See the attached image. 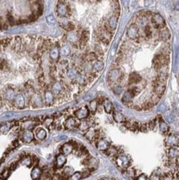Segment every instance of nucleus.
<instances>
[{
  "mask_svg": "<svg viewBox=\"0 0 179 180\" xmlns=\"http://www.w3.org/2000/svg\"><path fill=\"white\" fill-rule=\"evenodd\" d=\"M46 19H47V22H48L49 24H52V25L55 24L56 22V19L54 18L53 15H48Z\"/></svg>",
  "mask_w": 179,
  "mask_h": 180,
  "instance_id": "55",
  "label": "nucleus"
},
{
  "mask_svg": "<svg viewBox=\"0 0 179 180\" xmlns=\"http://www.w3.org/2000/svg\"><path fill=\"white\" fill-rule=\"evenodd\" d=\"M159 37L162 40L167 41L170 38V33L167 28H163L159 31Z\"/></svg>",
  "mask_w": 179,
  "mask_h": 180,
  "instance_id": "41",
  "label": "nucleus"
},
{
  "mask_svg": "<svg viewBox=\"0 0 179 180\" xmlns=\"http://www.w3.org/2000/svg\"><path fill=\"white\" fill-rule=\"evenodd\" d=\"M155 125H156V120H153V121H151L149 124V128L151 129H154Z\"/></svg>",
  "mask_w": 179,
  "mask_h": 180,
  "instance_id": "60",
  "label": "nucleus"
},
{
  "mask_svg": "<svg viewBox=\"0 0 179 180\" xmlns=\"http://www.w3.org/2000/svg\"><path fill=\"white\" fill-rule=\"evenodd\" d=\"M83 60L85 62H94L95 61L98 60V57L95 52H88L85 55H84Z\"/></svg>",
  "mask_w": 179,
  "mask_h": 180,
  "instance_id": "33",
  "label": "nucleus"
},
{
  "mask_svg": "<svg viewBox=\"0 0 179 180\" xmlns=\"http://www.w3.org/2000/svg\"><path fill=\"white\" fill-rule=\"evenodd\" d=\"M61 150H62V154H63L64 155H69L71 154L74 150V146L73 144L71 143H66L64 144L61 148Z\"/></svg>",
  "mask_w": 179,
  "mask_h": 180,
  "instance_id": "28",
  "label": "nucleus"
},
{
  "mask_svg": "<svg viewBox=\"0 0 179 180\" xmlns=\"http://www.w3.org/2000/svg\"><path fill=\"white\" fill-rule=\"evenodd\" d=\"M136 180H149V179H148V176L146 174L142 173V174H140V175H139L136 178Z\"/></svg>",
  "mask_w": 179,
  "mask_h": 180,
  "instance_id": "58",
  "label": "nucleus"
},
{
  "mask_svg": "<svg viewBox=\"0 0 179 180\" xmlns=\"http://www.w3.org/2000/svg\"><path fill=\"white\" fill-rule=\"evenodd\" d=\"M51 92L54 94V96H60L65 91V85H63L60 81H55L51 85Z\"/></svg>",
  "mask_w": 179,
  "mask_h": 180,
  "instance_id": "10",
  "label": "nucleus"
},
{
  "mask_svg": "<svg viewBox=\"0 0 179 180\" xmlns=\"http://www.w3.org/2000/svg\"><path fill=\"white\" fill-rule=\"evenodd\" d=\"M42 170L41 169L40 167L38 166H35L33 169H32V172H31V177L33 180H37L38 179H40V177L42 176Z\"/></svg>",
  "mask_w": 179,
  "mask_h": 180,
  "instance_id": "31",
  "label": "nucleus"
},
{
  "mask_svg": "<svg viewBox=\"0 0 179 180\" xmlns=\"http://www.w3.org/2000/svg\"><path fill=\"white\" fill-rule=\"evenodd\" d=\"M134 97V96L133 95V93H132L129 90H128L127 91L124 92V95H123V97H122V102L124 103V104H125V105L130 104V103L133 101Z\"/></svg>",
  "mask_w": 179,
  "mask_h": 180,
  "instance_id": "30",
  "label": "nucleus"
},
{
  "mask_svg": "<svg viewBox=\"0 0 179 180\" xmlns=\"http://www.w3.org/2000/svg\"><path fill=\"white\" fill-rule=\"evenodd\" d=\"M165 144L169 148L179 146V137L176 135L168 136L165 140Z\"/></svg>",
  "mask_w": 179,
  "mask_h": 180,
  "instance_id": "15",
  "label": "nucleus"
},
{
  "mask_svg": "<svg viewBox=\"0 0 179 180\" xmlns=\"http://www.w3.org/2000/svg\"><path fill=\"white\" fill-rule=\"evenodd\" d=\"M83 163V164L85 165L87 167L88 169H90V170H92V169H95L97 165H98V161H97V159L94 157H88V158H85L82 161Z\"/></svg>",
  "mask_w": 179,
  "mask_h": 180,
  "instance_id": "13",
  "label": "nucleus"
},
{
  "mask_svg": "<svg viewBox=\"0 0 179 180\" xmlns=\"http://www.w3.org/2000/svg\"><path fill=\"white\" fill-rule=\"evenodd\" d=\"M66 163V156L63 154H59L56 157L55 165L56 169H61L63 166L65 165Z\"/></svg>",
  "mask_w": 179,
  "mask_h": 180,
  "instance_id": "24",
  "label": "nucleus"
},
{
  "mask_svg": "<svg viewBox=\"0 0 179 180\" xmlns=\"http://www.w3.org/2000/svg\"><path fill=\"white\" fill-rule=\"evenodd\" d=\"M53 122H54V120H53V118L46 117L42 123H43V125H45V126H47V127H48V128H50L51 125L54 124Z\"/></svg>",
  "mask_w": 179,
  "mask_h": 180,
  "instance_id": "49",
  "label": "nucleus"
},
{
  "mask_svg": "<svg viewBox=\"0 0 179 180\" xmlns=\"http://www.w3.org/2000/svg\"><path fill=\"white\" fill-rule=\"evenodd\" d=\"M142 81V77L137 72H132L128 77V84L136 85L139 84Z\"/></svg>",
  "mask_w": 179,
  "mask_h": 180,
  "instance_id": "22",
  "label": "nucleus"
},
{
  "mask_svg": "<svg viewBox=\"0 0 179 180\" xmlns=\"http://www.w3.org/2000/svg\"><path fill=\"white\" fill-rule=\"evenodd\" d=\"M159 129H160V131L163 134H167L168 132L169 128H168V124L164 120H159Z\"/></svg>",
  "mask_w": 179,
  "mask_h": 180,
  "instance_id": "43",
  "label": "nucleus"
},
{
  "mask_svg": "<svg viewBox=\"0 0 179 180\" xmlns=\"http://www.w3.org/2000/svg\"><path fill=\"white\" fill-rule=\"evenodd\" d=\"M91 170L88 169V170H85V171H84V172H81V173H82V179H83V178H86V177L89 176V175L91 174Z\"/></svg>",
  "mask_w": 179,
  "mask_h": 180,
  "instance_id": "59",
  "label": "nucleus"
},
{
  "mask_svg": "<svg viewBox=\"0 0 179 180\" xmlns=\"http://www.w3.org/2000/svg\"><path fill=\"white\" fill-rule=\"evenodd\" d=\"M91 127V125H90V122L87 121V120H82V121L79 123L78 125V128L80 129L81 131H86Z\"/></svg>",
  "mask_w": 179,
  "mask_h": 180,
  "instance_id": "42",
  "label": "nucleus"
},
{
  "mask_svg": "<svg viewBox=\"0 0 179 180\" xmlns=\"http://www.w3.org/2000/svg\"><path fill=\"white\" fill-rule=\"evenodd\" d=\"M21 140L24 143H31L34 140V134L32 132V130H23L21 135Z\"/></svg>",
  "mask_w": 179,
  "mask_h": 180,
  "instance_id": "17",
  "label": "nucleus"
},
{
  "mask_svg": "<svg viewBox=\"0 0 179 180\" xmlns=\"http://www.w3.org/2000/svg\"><path fill=\"white\" fill-rule=\"evenodd\" d=\"M176 165H177V169L179 171V158L177 159V163H176Z\"/></svg>",
  "mask_w": 179,
  "mask_h": 180,
  "instance_id": "63",
  "label": "nucleus"
},
{
  "mask_svg": "<svg viewBox=\"0 0 179 180\" xmlns=\"http://www.w3.org/2000/svg\"><path fill=\"white\" fill-rule=\"evenodd\" d=\"M136 25L140 26V28H144L145 26L148 25V17L145 14H141L140 17H139L137 19V23H135Z\"/></svg>",
  "mask_w": 179,
  "mask_h": 180,
  "instance_id": "34",
  "label": "nucleus"
},
{
  "mask_svg": "<svg viewBox=\"0 0 179 180\" xmlns=\"http://www.w3.org/2000/svg\"><path fill=\"white\" fill-rule=\"evenodd\" d=\"M125 173H126V175L129 178H134V177L135 176V171H134V169H126V171H125Z\"/></svg>",
  "mask_w": 179,
  "mask_h": 180,
  "instance_id": "54",
  "label": "nucleus"
},
{
  "mask_svg": "<svg viewBox=\"0 0 179 180\" xmlns=\"http://www.w3.org/2000/svg\"><path fill=\"white\" fill-rule=\"evenodd\" d=\"M9 70V65L6 60L0 59V71H8Z\"/></svg>",
  "mask_w": 179,
  "mask_h": 180,
  "instance_id": "46",
  "label": "nucleus"
},
{
  "mask_svg": "<svg viewBox=\"0 0 179 180\" xmlns=\"http://www.w3.org/2000/svg\"><path fill=\"white\" fill-rule=\"evenodd\" d=\"M143 33H144L145 37H149V38L152 37V36H153V30H152V28L149 24L143 28Z\"/></svg>",
  "mask_w": 179,
  "mask_h": 180,
  "instance_id": "47",
  "label": "nucleus"
},
{
  "mask_svg": "<svg viewBox=\"0 0 179 180\" xmlns=\"http://www.w3.org/2000/svg\"><path fill=\"white\" fill-rule=\"evenodd\" d=\"M49 57L53 62H57L60 57V47L58 45H54L49 50Z\"/></svg>",
  "mask_w": 179,
  "mask_h": 180,
  "instance_id": "12",
  "label": "nucleus"
},
{
  "mask_svg": "<svg viewBox=\"0 0 179 180\" xmlns=\"http://www.w3.org/2000/svg\"><path fill=\"white\" fill-rule=\"evenodd\" d=\"M89 37H90V33L87 30H83L81 31V33H80V41H79V44L78 46L80 48H83L85 46L86 42L89 40Z\"/></svg>",
  "mask_w": 179,
  "mask_h": 180,
  "instance_id": "16",
  "label": "nucleus"
},
{
  "mask_svg": "<svg viewBox=\"0 0 179 180\" xmlns=\"http://www.w3.org/2000/svg\"><path fill=\"white\" fill-rule=\"evenodd\" d=\"M7 22H9L11 25H15V24H17V21L15 20V19L13 18V16L10 13H8L7 16Z\"/></svg>",
  "mask_w": 179,
  "mask_h": 180,
  "instance_id": "53",
  "label": "nucleus"
},
{
  "mask_svg": "<svg viewBox=\"0 0 179 180\" xmlns=\"http://www.w3.org/2000/svg\"><path fill=\"white\" fill-rule=\"evenodd\" d=\"M113 118L114 121L117 122V123H124V121H125L124 116L119 111H114Z\"/></svg>",
  "mask_w": 179,
  "mask_h": 180,
  "instance_id": "37",
  "label": "nucleus"
},
{
  "mask_svg": "<svg viewBox=\"0 0 179 180\" xmlns=\"http://www.w3.org/2000/svg\"><path fill=\"white\" fill-rule=\"evenodd\" d=\"M9 173H10V169H4V171H3V173H2V176H3L4 179H6V178H7L8 175H9Z\"/></svg>",
  "mask_w": 179,
  "mask_h": 180,
  "instance_id": "57",
  "label": "nucleus"
},
{
  "mask_svg": "<svg viewBox=\"0 0 179 180\" xmlns=\"http://www.w3.org/2000/svg\"><path fill=\"white\" fill-rule=\"evenodd\" d=\"M118 21H119V16L115 14L111 16L109 19V20H108V28L110 31H114L117 28Z\"/></svg>",
  "mask_w": 179,
  "mask_h": 180,
  "instance_id": "19",
  "label": "nucleus"
},
{
  "mask_svg": "<svg viewBox=\"0 0 179 180\" xmlns=\"http://www.w3.org/2000/svg\"><path fill=\"white\" fill-rule=\"evenodd\" d=\"M79 73H80V72H79V71L77 70V68L72 66V67H69V68L66 70V75L68 79L71 80V81H74V80L76 79V77H77V75Z\"/></svg>",
  "mask_w": 179,
  "mask_h": 180,
  "instance_id": "27",
  "label": "nucleus"
},
{
  "mask_svg": "<svg viewBox=\"0 0 179 180\" xmlns=\"http://www.w3.org/2000/svg\"><path fill=\"white\" fill-rule=\"evenodd\" d=\"M56 13L59 17L61 18H66L70 14V8L69 6L65 3L60 1L56 5Z\"/></svg>",
  "mask_w": 179,
  "mask_h": 180,
  "instance_id": "5",
  "label": "nucleus"
},
{
  "mask_svg": "<svg viewBox=\"0 0 179 180\" xmlns=\"http://www.w3.org/2000/svg\"><path fill=\"white\" fill-rule=\"evenodd\" d=\"M81 179H82V173H81V172H75L68 179V180H80Z\"/></svg>",
  "mask_w": 179,
  "mask_h": 180,
  "instance_id": "50",
  "label": "nucleus"
},
{
  "mask_svg": "<svg viewBox=\"0 0 179 180\" xmlns=\"http://www.w3.org/2000/svg\"><path fill=\"white\" fill-rule=\"evenodd\" d=\"M13 104L17 108L19 109H22L25 107V99L24 96H22V94H19L15 97L14 100H13Z\"/></svg>",
  "mask_w": 179,
  "mask_h": 180,
  "instance_id": "23",
  "label": "nucleus"
},
{
  "mask_svg": "<svg viewBox=\"0 0 179 180\" xmlns=\"http://www.w3.org/2000/svg\"><path fill=\"white\" fill-rule=\"evenodd\" d=\"M42 99H43L44 104H47L48 106H51V105H52V104L54 103V101H55L56 97L55 96H54V94L51 92V90H46V91H44V95Z\"/></svg>",
  "mask_w": 179,
  "mask_h": 180,
  "instance_id": "11",
  "label": "nucleus"
},
{
  "mask_svg": "<svg viewBox=\"0 0 179 180\" xmlns=\"http://www.w3.org/2000/svg\"><path fill=\"white\" fill-rule=\"evenodd\" d=\"M32 104H33V106L34 108H41V107L43 106L44 102L42 97L40 95H35L33 96V99H32Z\"/></svg>",
  "mask_w": 179,
  "mask_h": 180,
  "instance_id": "25",
  "label": "nucleus"
},
{
  "mask_svg": "<svg viewBox=\"0 0 179 180\" xmlns=\"http://www.w3.org/2000/svg\"><path fill=\"white\" fill-rule=\"evenodd\" d=\"M106 154L110 157H117L119 155V151H118L117 148L114 147V146H110V148L105 151Z\"/></svg>",
  "mask_w": 179,
  "mask_h": 180,
  "instance_id": "39",
  "label": "nucleus"
},
{
  "mask_svg": "<svg viewBox=\"0 0 179 180\" xmlns=\"http://www.w3.org/2000/svg\"><path fill=\"white\" fill-rule=\"evenodd\" d=\"M66 40L73 45H78L79 44V41H80V33L77 31L74 30V31H70L67 32L66 34Z\"/></svg>",
  "mask_w": 179,
  "mask_h": 180,
  "instance_id": "6",
  "label": "nucleus"
},
{
  "mask_svg": "<svg viewBox=\"0 0 179 180\" xmlns=\"http://www.w3.org/2000/svg\"><path fill=\"white\" fill-rule=\"evenodd\" d=\"M103 106H104V110H105L106 113L110 114V113L113 112V104H112V102L109 99H105L103 100Z\"/></svg>",
  "mask_w": 179,
  "mask_h": 180,
  "instance_id": "32",
  "label": "nucleus"
},
{
  "mask_svg": "<svg viewBox=\"0 0 179 180\" xmlns=\"http://www.w3.org/2000/svg\"><path fill=\"white\" fill-rule=\"evenodd\" d=\"M127 37L129 39H137L139 37V29L138 26L136 25L135 23H133L128 27V30H127V33H126Z\"/></svg>",
  "mask_w": 179,
  "mask_h": 180,
  "instance_id": "8",
  "label": "nucleus"
},
{
  "mask_svg": "<svg viewBox=\"0 0 179 180\" xmlns=\"http://www.w3.org/2000/svg\"><path fill=\"white\" fill-rule=\"evenodd\" d=\"M47 135H48L47 130L44 128H42V127H38L35 130V136L38 140H45L47 137Z\"/></svg>",
  "mask_w": 179,
  "mask_h": 180,
  "instance_id": "29",
  "label": "nucleus"
},
{
  "mask_svg": "<svg viewBox=\"0 0 179 180\" xmlns=\"http://www.w3.org/2000/svg\"><path fill=\"white\" fill-rule=\"evenodd\" d=\"M112 90H113V92L116 95H120V93H122L123 91V87L121 86L120 84H114L112 87Z\"/></svg>",
  "mask_w": 179,
  "mask_h": 180,
  "instance_id": "48",
  "label": "nucleus"
},
{
  "mask_svg": "<svg viewBox=\"0 0 179 180\" xmlns=\"http://www.w3.org/2000/svg\"><path fill=\"white\" fill-rule=\"evenodd\" d=\"M104 66H105V64H104L103 61L99 60V59L96 60L92 63V72L95 74L100 72L104 69Z\"/></svg>",
  "mask_w": 179,
  "mask_h": 180,
  "instance_id": "18",
  "label": "nucleus"
},
{
  "mask_svg": "<svg viewBox=\"0 0 179 180\" xmlns=\"http://www.w3.org/2000/svg\"><path fill=\"white\" fill-rule=\"evenodd\" d=\"M74 173H75V172H74L73 168H71V167H69V166H67V167H66L65 169H63V171H62V178L66 177V178H67V179H69L70 177L71 176V175H72Z\"/></svg>",
  "mask_w": 179,
  "mask_h": 180,
  "instance_id": "40",
  "label": "nucleus"
},
{
  "mask_svg": "<svg viewBox=\"0 0 179 180\" xmlns=\"http://www.w3.org/2000/svg\"><path fill=\"white\" fill-rule=\"evenodd\" d=\"M9 129H10V125H8V123H5V124H3V125H0V131L1 132L7 131Z\"/></svg>",
  "mask_w": 179,
  "mask_h": 180,
  "instance_id": "56",
  "label": "nucleus"
},
{
  "mask_svg": "<svg viewBox=\"0 0 179 180\" xmlns=\"http://www.w3.org/2000/svg\"><path fill=\"white\" fill-rule=\"evenodd\" d=\"M173 175L171 173H164L159 178V180H173Z\"/></svg>",
  "mask_w": 179,
  "mask_h": 180,
  "instance_id": "52",
  "label": "nucleus"
},
{
  "mask_svg": "<svg viewBox=\"0 0 179 180\" xmlns=\"http://www.w3.org/2000/svg\"><path fill=\"white\" fill-rule=\"evenodd\" d=\"M85 137L90 141H93V140H96L98 138V132L94 129L90 128L85 133Z\"/></svg>",
  "mask_w": 179,
  "mask_h": 180,
  "instance_id": "26",
  "label": "nucleus"
},
{
  "mask_svg": "<svg viewBox=\"0 0 179 180\" xmlns=\"http://www.w3.org/2000/svg\"><path fill=\"white\" fill-rule=\"evenodd\" d=\"M16 93H15L14 90L13 89H7L5 94H4V98L8 100V101H13L16 97Z\"/></svg>",
  "mask_w": 179,
  "mask_h": 180,
  "instance_id": "35",
  "label": "nucleus"
},
{
  "mask_svg": "<svg viewBox=\"0 0 179 180\" xmlns=\"http://www.w3.org/2000/svg\"><path fill=\"white\" fill-rule=\"evenodd\" d=\"M110 144L105 139H99L96 142V148L100 151L105 152L109 148H110Z\"/></svg>",
  "mask_w": 179,
  "mask_h": 180,
  "instance_id": "21",
  "label": "nucleus"
},
{
  "mask_svg": "<svg viewBox=\"0 0 179 180\" xmlns=\"http://www.w3.org/2000/svg\"><path fill=\"white\" fill-rule=\"evenodd\" d=\"M12 38L11 37H7V38H4V39H1L0 40V47L4 49L8 46V45L11 43Z\"/></svg>",
  "mask_w": 179,
  "mask_h": 180,
  "instance_id": "45",
  "label": "nucleus"
},
{
  "mask_svg": "<svg viewBox=\"0 0 179 180\" xmlns=\"http://www.w3.org/2000/svg\"><path fill=\"white\" fill-rule=\"evenodd\" d=\"M115 162H116V164H117L120 168L124 169H127L130 166L131 164V160L130 158L127 156L126 154H120L118 155L117 157L115 158Z\"/></svg>",
  "mask_w": 179,
  "mask_h": 180,
  "instance_id": "2",
  "label": "nucleus"
},
{
  "mask_svg": "<svg viewBox=\"0 0 179 180\" xmlns=\"http://www.w3.org/2000/svg\"><path fill=\"white\" fill-rule=\"evenodd\" d=\"M75 116L77 119L80 120H86L89 115H90V110L87 107H81L80 109H78L75 111Z\"/></svg>",
  "mask_w": 179,
  "mask_h": 180,
  "instance_id": "9",
  "label": "nucleus"
},
{
  "mask_svg": "<svg viewBox=\"0 0 179 180\" xmlns=\"http://www.w3.org/2000/svg\"><path fill=\"white\" fill-rule=\"evenodd\" d=\"M166 82L160 81L159 79H157V77L153 81V89L155 93V95L157 96L158 97H160L163 93H164L165 87H166Z\"/></svg>",
  "mask_w": 179,
  "mask_h": 180,
  "instance_id": "4",
  "label": "nucleus"
},
{
  "mask_svg": "<svg viewBox=\"0 0 179 180\" xmlns=\"http://www.w3.org/2000/svg\"><path fill=\"white\" fill-rule=\"evenodd\" d=\"M168 157L169 159H178L179 158V147L175 146V147H170L168 150L167 152Z\"/></svg>",
  "mask_w": 179,
  "mask_h": 180,
  "instance_id": "20",
  "label": "nucleus"
},
{
  "mask_svg": "<svg viewBox=\"0 0 179 180\" xmlns=\"http://www.w3.org/2000/svg\"><path fill=\"white\" fill-rule=\"evenodd\" d=\"M98 180H114L112 178H110V177H105V178H102V179H100Z\"/></svg>",
  "mask_w": 179,
  "mask_h": 180,
  "instance_id": "61",
  "label": "nucleus"
},
{
  "mask_svg": "<svg viewBox=\"0 0 179 180\" xmlns=\"http://www.w3.org/2000/svg\"><path fill=\"white\" fill-rule=\"evenodd\" d=\"M37 123V121H32V120H31V121H27L22 124V129H24V130H32L33 128L36 127Z\"/></svg>",
  "mask_w": 179,
  "mask_h": 180,
  "instance_id": "38",
  "label": "nucleus"
},
{
  "mask_svg": "<svg viewBox=\"0 0 179 180\" xmlns=\"http://www.w3.org/2000/svg\"><path fill=\"white\" fill-rule=\"evenodd\" d=\"M121 78V71L117 68H114L110 71L108 73V81L110 83L116 84V82L120 80Z\"/></svg>",
  "mask_w": 179,
  "mask_h": 180,
  "instance_id": "7",
  "label": "nucleus"
},
{
  "mask_svg": "<svg viewBox=\"0 0 179 180\" xmlns=\"http://www.w3.org/2000/svg\"><path fill=\"white\" fill-rule=\"evenodd\" d=\"M173 180H179V172L175 174V176H173Z\"/></svg>",
  "mask_w": 179,
  "mask_h": 180,
  "instance_id": "62",
  "label": "nucleus"
},
{
  "mask_svg": "<svg viewBox=\"0 0 179 180\" xmlns=\"http://www.w3.org/2000/svg\"><path fill=\"white\" fill-rule=\"evenodd\" d=\"M78 123H77V120L75 119L72 116H70L66 119L65 122H64V127L66 129H69V130H71V129H74L77 127H78Z\"/></svg>",
  "mask_w": 179,
  "mask_h": 180,
  "instance_id": "14",
  "label": "nucleus"
},
{
  "mask_svg": "<svg viewBox=\"0 0 179 180\" xmlns=\"http://www.w3.org/2000/svg\"><path fill=\"white\" fill-rule=\"evenodd\" d=\"M0 180H4V179H0Z\"/></svg>",
  "mask_w": 179,
  "mask_h": 180,
  "instance_id": "64",
  "label": "nucleus"
},
{
  "mask_svg": "<svg viewBox=\"0 0 179 180\" xmlns=\"http://www.w3.org/2000/svg\"><path fill=\"white\" fill-rule=\"evenodd\" d=\"M70 54H71V48L69 45H63L62 48H60V56L66 57Z\"/></svg>",
  "mask_w": 179,
  "mask_h": 180,
  "instance_id": "36",
  "label": "nucleus"
},
{
  "mask_svg": "<svg viewBox=\"0 0 179 180\" xmlns=\"http://www.w3.org/2000/svg\"><path fill=\"white\" fill-rule=\"evenodd\" d=\"M90 111H91L93 113H95V111L97 110L98 108V101L96 100H93L91 102L89 103V106L87 107Z\"/></svg>",
  "mask_w": 179,
  "mask_h": 180,
  "instance_id": "44",
  "label": "nucleus"
},
{
  "mask_svg": "<svg viewBox=\"0 0 179 180\" xmlns=\"http://www.w3.org/2000/svg\"><path fill=\"white\" fill-rule=\"evenodd\" d=\"M151 22L154 24V28L157 29H163L166 27V22L163 16L159 13H154L151 16Z\"/></svg>",
  "mask_w": 179,
  "mask_h": 180,
  "instance_id": "3",
  "label": "nucleus"
},
{
  "mask_svg": "<svg viewBox=\"0 0 179 180\" xmlns=\"http://www.w3.org/2000/svg\"><path fill=\"white\" fill-rule=\"evenodd\" d=\"M21 163L22 164H25L27 166H30L33 164V158L31 157H23L21 160Z\"/></svg>",
  "mask_w": 179,
  "mask_h": 180,
  "instance_id": "51",
  "label": "nucleus"
},
{
  "mask_svg": "<svg viewBox=\"0 0 179 180\" xmlns=\"http://www.w3.org/2000/svg\"><path fill=\"white\" fill-rule=\"evenodd\" d=\"M97 37L101 42L105 43V44H109L112 38V33L107 26L105 27H101L99 29L97 30Z\"/></svg>",
  "mask_w": 179,
  "mask_h": 180,
  "instance_id": "1",
  "label": "nucleus"
}]
</instances>
